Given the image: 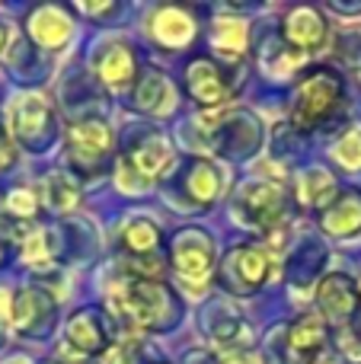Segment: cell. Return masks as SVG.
<instances>
[{"mask_svg": "<svg viewBox=\"0 0 361 364\" xmlns=\"http://www.w3.org/2000/svg\"><path fill=\"white\" fill-rule=\"evenodd\" d=\"M10 122H13V132H16L19 138L32 141L45 128V122H51V109L45 106V100L36 93L19 96V100L10 106Z\"/></svg>", "mask_w": 361, "mask_h": 364, "instance_id": "15", "label": "cell"}, {"mask_svg": "<svg viewBox=\"0 0 361 364\" xmlns=\"http://www.w3.org/2000/svg\"><path fill=\"white\" fill-rule=\"evenodd\" d=\"M333 154H336V160L343 166H349V170H358V166H361V132H358V128L345 132L343 141L333 147Z\"/></svg>", "mask_w": 361, "mask_h": 364, "instance_id": "24", "label": "cell"}, {"mask_svg": "<svg viewBox=\"0 0 361 364\" xmlns=\"http://www.w3.org/2000/svg\"><path fill=\"white\" fill-rule=\"evenodd\" d=\"M68 157L70 166L83 176H93L112 157V128L102 119H83L68 128Z\"/></svg>", "mask_w": 361, "mask_h": 364, "instance_id": "3", "label": "cell"}, {"mask_svg": "<svg viewBox=\"0 0 361 364\" xmlns=\"http://www.w3.org/2000/svg\"><path fill=\"white\" fill-rule=\"evenodd\" d=\"M23 256L29 259V262H38V259L48 256V252H45V237L42 233H32V237L23 240Z\"/></svg>", "mask_w": 361, "mask_h": 364, "instance_id": "26", "label": "cell"}, {"mask_svg": "<svg viewBox=\"0 0 361 364\" xmlns=\"http://www.w3.org/2000/svg\"><path fill=\"white\" fill-rule=\"evenodd\" d=\"M134 70H138V61H134V51L128 45H109L102 48V55L96 58V74L106 87L122 90L134 80Z\"/></svg>", "mask_w": 361, "mask_h": 364, "instance_id": "13", "label": "cell"}, {"mask_svg": "<svg viewBox=\"0 0 361 364\" xmlns=\"http://www.w3.org/2000/svg\"><path fill=\"white\" fill-rule=\"evenodd\" d=\"M13 164H16V147H13V141L6 138L4 132H0V173L10 170Z\"/></svg>", "mask_w": 361, "mask_h": 364, "instance_id": "27", "label": "cell"}, {"mask_svg": "<svg viewBox=\"0 0 361 364\" xmlns=\"http://www.w3.org/2000/svg\"><path fill=\"white\" fill-rule=\"evenodd\" d=\"M134 346H119L112 355H109V364H134Z\"/></svg>", "mask_w": 361, "mask_h": 364, "instance_id": "28", "label": "cell"}, {"mask_svg": "<svg viewBox=\"0 0 361 364\" xmlns=\"http://www.w3.org/2000/svg\"><path fill=\"white\" fill-rule=\"evenodd\" d=\"M326 19L313 6H294L285 16V42L294 51H317L326 45Z\"/></svg>", "mask_w": 361, "mask_h": 364, "instance_id": "9", "label": "cell"}, {"mask_svg": "<svg viewBox=\"0 0 361 364\" xmlns=\"http://www.w3.org/2000/svg\"><path fill=\"white\" fill-rule=\"evenodd\" d=\"M6 211L16 214V218H36L38 211V198L32 188H16V192H10V198H6Z\"/></svg>", "mask_w": 361, "mask_h": 364, "instance_id": "25", "label": "cell"}, {"mask_svg": "<svg viewBox=\"0 0 361 364\" xmlns=\"http://www.w3.org/2000/svg\"><path fill=\"white\" fill-rule=\"evenodd\" d=\"M227 364H259L253 355H237V358H227Z\"/></svg>", "mask_w": 361, "mask_h": 364, "instance_id": "29", "label": "cell"}, {"mask_svg": "<svg viewBox=\"0 0 361 364\" xmlns=\"http://www.w3.org/2000/svg\"><path fill=\"white\" fill-rule=\"evenodd\" d=\"M70 32H74V23L61 6H38L29 16V36L42 48H61L70 38Z\"/></svg>", "mask_w": 361, "mask_h": 364, "instance_id": "12", "label": "cell"}, {"mask_svg": "<svg viewBox=\"0 0 361 364\" xmlns=\"http://www.w3.org/2000/svg\"><path fill=\"white\" fill-rule=\"evenodd\" d=\"M336 198V182L326 170H311L301 179V201L311 208H323Z\"/></svg>", "mask_w": 361, "mask_h": 364, "instance_id": "22", "label": "cell"}, {"mask_svg": "<svg viewBox=\"0 0 361 364\" xmlns=\"http://www.w3.org/2000/svg\"><path fill=\"white\" fill-rule=\"evenodd\" d=\"M189 192L195 201H202V205H208V201H215L217 195H221V173L215 170V166L208 164V160H195L189 170Z\"/></svg>", "mask_w": 361, "mask_h": 364, "instance_id": "21", "label": "cell"}, {"mask_svg": "<svg viewBox=\"0 0 361 364\" xmlns=\"http://www.w3.org/2000/svg\"><path fill=\"white\" fill-rule=\"evenodd\" d=\"M42 192H45V205L55 208V211H70L80 201L74 179H68V176H48L42 182Z\"/></svg>", "mask_w": 361, "mask_h": 364, "instance_id": "23", "label": "cell"}, {"mask_svg": "<svg viewBox=\"0 0 361 364\" xmlns=\"http://www.w3.org/2000/svg\"><path fill=\"white\" fill-rule=\"evenodd\" d=\"M112 304L115 314L125 316L134 329H157L173 307L170 291L147 278H128L122 288L112 291Z\"/></svg>", "mask_w": 361, "mask_h": 364, "instance_id": "2", "label": "cell"}, {"mask_svg": "<svg viewBox=\"0 0 361 364\" xmlns=\"http://www.w3.org/2000/svg\"><path fill=\"white\" fill-rule=\"evenodd\" d=\"M173 164V147L166 144L160 134H151L141 144L131 147V154H125L119 166V186L125 192H144L147 186H153L157 176H163Z\"/></svg>", "mask_w": 361, "mask_h": 364, "instance_id": "4", "label": "cell"}, {"mask_svg": "<svg viewBox=\"0 0 361 364\" xmlns=\"http://www.w3.org/2000/svg\"><path fill=\"white\" fill-rule=\"evenodd\" d=\"M237 211L256 230H272L279 224V218L285 214V188L279 182H253V186L243 188Z\"/></svg>", "mask_w": 361, "mask_h": 364, "instance_id": "6", "label": "cell"}, {"mask_svg": "<svg viewBox=\"0 0 361 364\" xmlns=\"http://www.w3.org/2000/svg\"><path fill=\"white\" fill-rule=\"evenodd\" d=\"M173 102H176V93H173L170 80L160 74H147L134 90V106L151 115H166L173 109Z\"/></svg>", "mask_w": 361, "mask_h": 364, "instance_id": "18", "label": "cell"}, {"mask_svg": "<svg viewBox=\"0 0 361 364\" xmlns=\"http://www.w3.org/2000/svg\"><path fill=\"white\" fill-rule=\"evenodd\" d=\"M269 272H272V256H269V250H259V246H240V250H234L227 256V262H224L227 288L243 291V294L262 288Z\"/></svg>", "mask_w": 361, "mask_h": 364, "instance_id": "7", "label": "cell"}, {"mask_svg": "<svg viewBox=\"0 0 361 364\" xmlns=\"http://www.w3.org/2000/svg\"><path fill=\"white\" fill-rule=\"evenodd\" d=\"M122 243H125L128 256L131 259H144V256H157L160 250V230L153 220L138 218L122 230Z\"/></svg>", "mask_w": 361, "mask_h": 364, "instance_id": "19", "label": "cell"}, {"mask_svg": "<svg viewBox=\"0 0 361 364\" xmlns=\"http://www.w3.org/2000/svg\"><path fill=\"white\" fill-rule=\"evenodd\" d=\"M211 45L224 58H240L247 48V23L243 19H217V26L211 29Z\"/></svg>", "mask_w": 361, "mask_h": 364, "instance_id": "20", "label": "cell"}, {"mask_svg": "<svg viewBox=\"0 0 361 364\" xmlns=\"http://www.w3.org/2000/svg\"><path fill=\"white\" fill-rule=\"evenodd\" d=\"M326 352V326L320 316L307 314L288 333V361L291 364H317Z\"/></svg>", "mask_w": 361, "mask_h": 364, "instance_id": "10", "label": "cell"}, {"mask_svg": "<svg viewBox=\"0 0 361 364\" xmlns=\"http://www.w3.org/2000/svg\"><path fill=\"white\" fill-rule=\"evenodd\" d=\"M68 342L80 355H96L106 348L109 336H106V329H102L99 316H96L93 310H80V314H74L68 323Z\"/></svg>", "mask_w": 361, "mask_h": 364, "instance_id": "16", "label": "cell"}, {"mask_svg": "<svg viewBox=\"0 0 361 364\" xmlns=\"http://www.w3.org/2000/svg\"><path fill=\"white\" fill-rule=\"evenodd\" d=\"M173 269L185 284H192V291H202L208 284L211 272H215L211 243L202 233H183L173 246Z\"/></svg>", "mask_w": 361, "mask_h": 364, "instance_id": "5", "label": "cell"}, {"mask_svg": "<svg viewBox=\"0 0 361 364\" xmlns=\"http://www.w3.org/2000/svg\"><path fill=\"white\" fill-rule=\"evenodd\" d=\"M151 36L163 48H185L195 38V19L179 6H160L151 19Z\"/></svg>", "mask_w": 361, "mask_h": 364, "instance_id": "11", "label": "cell"}, {"mask_svg": "<svg viewBox=\"0 0 361 364\" xmlns=\"http://www.w3.org/2000/svg\"><path fill=\"white\" fill-rule=\"evenodd\" d=\"M317 301H320V307H323V314L330 316V320H349V316L355 314L358 294H355V288L349 284V278L330 275L323 284H320Z\"/></svg>", "mask_w": 361, "mask_h": 364, "instance_id": "17", "label": "cell"}, {"mask_svg": "<svg viewBox=\"0 0 361 364\" xmlns=\"http://www.w3.org/2000/svg\"><path fill=\"white\" fill-rule=\"evenodd\" d=\"M323 230L333 237H352L361 230V192H343L323 211Z\"/></svg>", "mask_w": 361, "mask_h": 364, "instance_id": "14", "label": "cell"}, {"mask_svg": "<svg viewBox=\"0 0 361 364\" xmlns=\"http://www.w3.org/2000/svg\"><path fill=\"white\" fill-rule=\"evenodd\" d=\"M185 87H189L192 100L202 102L205 109H217L230 100V83L221 77V70L215 68V61L208 58H195L185 70Z\"/></svg>", "mask_w": 361, "mask_h": 364, "instance_id": "8", "label": "cell"}, {"mask_svg": "<svg viewBox=\"0 0 361 364\" xmlns=\"http://www.w3.org/2000/svg\"><path fill=\"white\" fill-rule=\"evenodd\" d=\"M345 87L336 74L330 70H313L304 80L298 83L291 100V122L301 128V132H311V128H320L333 112H336L339 100H343Z\"/></svg>", "mask_w": 361, "mask_h": 364, "instance_id": "1", "label": "cell"}]
</instances>
